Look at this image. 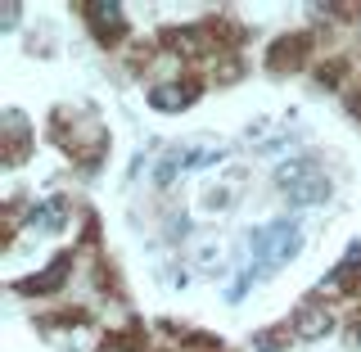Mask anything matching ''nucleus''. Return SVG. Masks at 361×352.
I'll list each match as a JSON object with an SVG mask.
<instances>
[{
    "label": "nucleus",
    "instance_id": "nucleus-1",
    "mask_svg": "<svg viewBox=\"0 0 361 352\" xmlns=\"http://www.w3.org/2000/svg\"><path fill=\"white\" fill-rule=\"evenodd\" d=\"M276 186L285 190L293 203H321V199H330V176H325L312 158H293V163L276 167Z\"/></svg>",
    "mask_w": 361,
    "mask_h": 352
},
{
    "label": "nucleus",
    "instance_id": "nucleus-2",
    "mask_svg": "<svg viewBox=\"0 0 361 352\" xmlns=\"http://www.w3.org/2000/svg\"><path fill=\"white\" fill-rule=\"evenodd\" d=\"M257 248H262V262H267V267L289 262V257L302 248V231H298V221H276V226H267V231L257 235Z\"/></svg>",
    "mask_w": 361,
    "mask_h": 352
},
{
    "label": "nucleus",
    "instance_id": "nucleus-3",
    "mask_svg": "<svg viewBox=\"0 0 361 352\" xmlns=\"http://www.w3.org/2000/svg\"><path fill=\"white\" fill-rule=\"evenodd\" d=\"M195 99H199V86L195 82H163V86L149 90V104L163 109V113H180V109L195 104Z\"/></svg>",
    "mask_w": 361,
    "mask_h": 352
},
{
    "label": "nucleus",
    "instance_id": "nucleus-4",
    "mask_svg": "<svg viewBox=\"0 0 361 352\" xmlns=\"http://www.w3.org/2000/svg\"><path fill=\"white\" fill-rule=\"evenodd\" d=\"M63 217H68V203H63V195H50L41 203V208H32V217H27V231H41V235H50V231H59L63 226Z\"/></svg>",
    "mask_w": 361,
    "mask_h": 352
},
{
    "label": "nucleus",
    "instance_id": "nucleus-5",
    "mask_svg": "<svg viewBox=\"0 0 361 352\" xmlns=\"http://www.w3.org/2000/svg\"><path fill=\"white\" fill-rule=\"evenodd\" d=\"M68 267H73V257H54V262L45 267L41 276H27L18 289H23V293H54V289L68 280Z\"/></svg>",
    "mask_w": 361,
    "mask_h": 352
},
{
    "label": "nucleus",
    "instance_id": "nucleus-6",
    "mask_svg": "<svg viewBox=\"0 0 361 352\" xmlns=\"http://www.w3.org/2000/svg\"><path fill=\"white\" fill-rule=\"evenodd\" d=\"M86 14H90V23H95L99 41L122 37V5H104V0H95V5H86Z\"/></svg>",
    "mask_w": 361,
    "mask_h": 352
},
{
    "label": "nucleus",
    "instance_id": "nucleus-7",
    "mask_svg": "<svg viewBox=\"0 0 361 352\" xmlns=\"http://www.w3.org/2000/svg\"><path fill=\"white\" fill-rule=\"evenodd\" d=\"M330 312L325 308H298V316H293V334L298 339H325L330 334Z\"/></svg>",
    "mask_w": 361,
    "mask_h": 352
},
{
    "label": "nucleus",
    "instance_id": "nucleus-8",
    "mask_svg": "<svg viewBox=\"0 0 361 352\" xmlns=\"http://www.w3.org/2000/svg\"><path fill=\"white\" fill-rule=\"evenodd\" d=\"M0 127H5V140H9V163H23V154H27V122H23V113L9 109Z\"/></svg>",
    "mask_w": 361,
    "mask_h": 352
},
{
    "label": "nucleus",
    "instance_id": "nucleus-9",
    "mask_svg": "<svg viewBox=\"0 0 361 352\" xmlns=\"http://www.w3.org/2000/svg\"><path fill=\"white\" fill-rule=\"evenodd\" d=\"M357 271H361V244H353V248H348V257H343V267H338L334 271V276L330 280H325V293H343L348 285H353V280H357Z\"/></svg>",
    "mask_w": 361,
    "mask_h": 352
},
{
    "label": "nucleus",
    "instance_id": "nucleus-10",
    "mask_svg": "<svg viewBox=\"0 0 361 352\" xmlns=\"http://www.w3.org/2000/svg\"><path fill=\"white\" fill-rule=\"evenodd\" d=\"M298 59H302V37H293V41H280V45H276V54H271V68H276V73H285V63L298 68Z\"/></svg>",
    "mask_w": 361,
    "mask_h": 352
},
{
    "label": "nucleus",
    "instance_id": "nucleus-11",
    "mask_svg": "<svg viewBox=\"0 0 361 352\" xmlns=\"http://www.w3.org/2000/svg\"><path fill=\"white\" fill-rule=\"evenodd\" d=\"M203 208H231V190H203Z\"/></svg>",
    "mask_w": 361,
    "mask_h": 352
},
{
    "label": "nucleus",
    "instance_id": "nucleus-12",
    "mask_svg": "<svg viewBox=\"0 0 361 352\" xmlns=\"http://www.w3.org/2000/svg\"><path fill=\"white\" fill-rule=\"evenodd\" d=\"M0 14H5V18H0V28H14V23H18V5H5V9H0Z\"/></svg>",
    "mask_w": 361,
    "mask_h": 352
},
{
    "label": "nucleus",
    "instance_id": "nucleus-13",
    "mask_svg": "<svg viewBox=\"0 0 361 352\" xmlns=\"http://www.w3.org/2000/svg\"><path fill=\"white\" fill-rule=\"evenodd\" d=\"M257 348H262V352H276L280 348V334H257Z\"/></svg>",
    "mask_w": 361,
    "mask_h": 352
},
{
    "label": "nucleus",
    "instance_id": "nucleus-14",
    "mask_svg": "<svg viewBox=\"0 0 361 352\" xmlns=\"http://www.w3.org/2000/svg\"><path fill=\"white\" fill-rule=\"evenodd\" d=\"M109 352H127V348H109Z\"/></svg>",
    "mask_w": 361,
    "mask_h": 352
},
{
    "label": "nucleus",
    "instance_id": "nucleus-15",
    "mask_svg": "<svg viewBox=\"0 0 361 352\" xmlns=\"http://www.w3.org/2000/svg\"><path fill=\"white\" fill-rule=\"evenodd\" d=\"M357 344H361V325H357Z\"/></svg>",
    "mask_w": 361,
    "mask_h": 352
}]
</instances>
